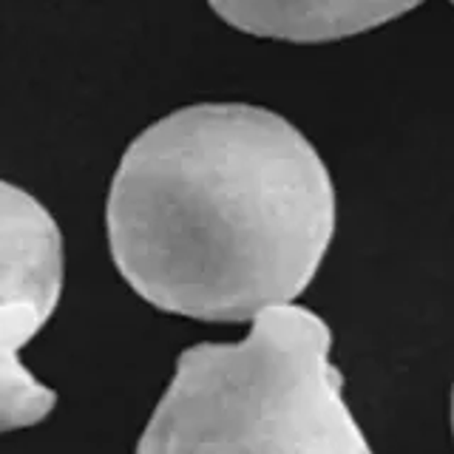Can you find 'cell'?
<instances>
[{
    "label": "cell",
    "instance_id": "obj_3",
    "mask_svg": "<svg viewBox=\"0 0 454 454\" xmlns=\"http://www.w3.org/2000/svg\"><path fill=\"white\" fill-rule=\"evenodd\" d=\"M63 293V236L32 193L0 179V304L32 340Z\"/></svg>",
    "mask_w": 454,
    "mask_h": 454
},
{
    "label": "cell",
    "instance_id": "obj_4",
    "mask_svg": "<svg viewBox=\"0 0 454 454\" xmlns=\"http://www.w3.org/2000/svg\"><path fill=\"white\" fill-rule=\"evenodd\" d=\"M239 32L287 43H333L364 35L423 0H207Z\"/></svg>",
    "mask_w": 454,
    "mask_h": 454
},
{
    "label": "cell",
    "instance_id": "obj_7",
    "mask_svg": "<svg viewBox=\"0 0 454 454\" xmlns=\"http://www.w3.org/2000/svg\"><path fill=\"white\" fill-rule=\"evenodd\" d=\"M451 6H454V0H451Z\"/></svg>",
    "mask_w": 454,
    "mask_h": 454
},
{
    "label": "cell",
    "instance_id": "obj_5",
    "mask_svg": "<svg viewBox=\"0 0 454 454\" xmlns=\"http://www.w3.org/2000/svg\"><path fill=\"white\" fill-rule=\"evenodd\" d=\"M28 338L12 324L0 304V432L26 429L51 415L57 395L20 361Z\"/></svg>",
    "mask_w": 454,
    "mask_h": 454
},
{
    "label": "cell",
    "instance_id": "obj_1",
    "mask_svg": "<svg viewBox=\"0 0 454 454\" xmlns=\"http://www.w3.org/2000/svg\"><path fill=\"white\" fill-rule=\"evenodd\" d=\"M335 233L330 170L278 114L205 103L145 128L108 193L122 278L174 316L247 321L316 278Z\"/></svg>",
    "mask_w": 454,
    "mask_h": 454
},
{
    "label": "cell",
    "instance_id": "obj_2",
    "mask_svg": "<svg viewBox=\"0 0 454 454\" xmlns=\"http://www.w3.org/2000/svg\"><path fill=\"white\" fill-rule=\"evenodd\" d=\"M330 349V326L295 304L239 344L184 349L137 454H372Z\"/></svg>",
    "mask_w": 454,
    "mask_h": 454
},
{
    "label": "cell",
    "instance_id": "obj_6",
    "mask_svg": "<svg viewBox=\"0 0 454 454\" xmlns=\"http://www.w3.org/2000/svg\"><path fill=\"white\" fill-rule=\"evenodd\" d=\"M451 426H454V397H451Z\"/></svg>",
    "mask_w": 454,
    "mask_h": 454
}]
</instances>
